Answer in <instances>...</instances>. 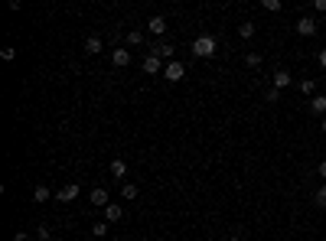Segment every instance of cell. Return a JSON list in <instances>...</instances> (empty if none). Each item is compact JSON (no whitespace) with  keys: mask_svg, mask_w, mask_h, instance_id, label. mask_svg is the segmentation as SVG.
Here are the masks:
<instances>
[{"mask_svg":"<svg viewBox=\"0 0 326 241\" xmlns=\"http://www.w3.org/2000/svg\"><path fill=\"white\" fill-rule=\"evenodd\" d=\"M88 199H92V205H98V209H108V205H111L108 202V189H101V186H95Z\"/></svg>","mask_w":326,"mask_h":241,"instance_id":"cell-7","label":"cell"},{"mask_svg":"<svg viewBox=\"0 0 326 241\" xmlns=\"http://www.w3.org/2000/svg\"><path fill=\"white\" fill-rule=\"evenodd\" d=\"M101 49H104L101 36H88V39H85V52H88V56H98Z\"/></svg>","mask_w":326,"mask_h":241,"instance_id":"cell-12","label":"cell"},{"mask_svg":"<svg viewBox=\"0 0 326 241\" xmlns=\"http://www.w3.org/2000/svg\"><path fill=\"white\" fill-rule=\"evenodd\" d=\"M297 33H300V36H313V33H316L313 16H300V20H297Z\"/></svg>","mask_w":326,"mask_h":241,"instance_id":"cell-8","label":"cell"},{"mask_svg":"<svg viewBox=\"0 0 326 241\" xmlns=\"http://www.w3.org/2000/svg\"><path fill=\"white\" fill-rule=\"evenodd\" d=\"M310 111L326 118V95H313V98H310Z\"/></svg>","mask_w":326,"mask_h":241,"instance_id":"cell-14","label":"cell"},{"mask_svg":"<svg viewBox=\"0 0 326 241\" xmlns=\"http://www.w3.org/2000/svg\"><path fill=\"white\" fill-rule=\"evenodd\" d=\"M111 65H118V69H124V65H131V52H127L124 46L111 49Z\"/></svg>","mask_w":326,"mask_h":241,"instance_id":"cell-6","label":"cell"},{"mask_svg":"<svg viewBox=\"0 0 326 241\" xmlns=\"http://www.w3.org/2000/svg\"><path fill=\"white\" fill-rule=\"evenodd\" d=\"M144 42V30H131L127 33V46H140Z\"/></svg>","mask_w":326,"mask_h":241,"instance_id":"cell-17","label":"cell"},{"mask_svg":"<svg viewBox=\"0 0 326 241\" xmlns=\"http://www.w3.org/2000/svg\"><path fill=\"white\" fill-rule=\"evenodd\" d=\"M49 195H52V192H49V186H42V183L36 186V189H33V199H36V202H46Z\"/></svg>","mask_w":326,"mask_h":241,"instance_id":"cell-16","label":"cell"},{"mask_svg":"<svg viewBox=\"0 0 326 241\" xmlns=\"http://www.w3.org/2000/svg\"><path fill=\"white\" fill-rule=\"evenodd\" d=\"M150 56H157V59H163V62H173V56H176V49L170 46V42H157V46H150Z\"/></svg>","mask_w":326,"mask_h":241,"instance_id":"cell-4","label":"cell"},{"mask_svg":"<svg viewBox=\"0 0 326 241\" xmlns=\"http://www.w3.org/2000/svg\"><path fill=\"white\" fill-rule=\"evenodd\" d=\"M313 10H320V13H326V0H313Z\"/></svg>","mask_w":326,"mask_h":241,"instance_id":"cell-27","label":"cell"},{"mask_svg":"<svg viewBox=\"0 0 326 241\" xmlns=\"http://www.w3.org/2000/svg\"><path fill=\"white\" fill-rule=\"evenodd\" d=\"M92 235H108V222H95V225H92Z\"/></svg>","mask_w":326,"mask_h":241,"instance_id":"cell-24","label":"cell"},{"mask_svg":"<svg viewBox=\"0 0 326 241\" xmlns=\"http://www.w3.org/2000/svg\"><path fill=\"white\" fill-rule=\"evenodd\" d=\"M13 241H30V235H26V231H16V235H13Z\"/></svg>","mask_w":326,"mask_h":241,"instance_id":"cell-29","label":"cell"},{"mask_svg":"<svg viewBox=\"0 0 326 241\" xmlns=\"http://www.w3.org/2000/svg\"><path fill=\"white\" fill-rule=\"evenodd\" d=\"M69 241H75V238H69Z\"/></svg>","mask_w":326,"mask_h":241,"instance_id":"cell-33","label":"cell"},{"mask_svg":"<svg viewBox=\"0 0 326 241\" xmlns=\"http://www.w3.org/2000/svg\"><path fill=\"white\" fill-rule=\"evenodd\" d=\"M36 238H39V241H52V231H49L46 225H39V228H36Z\"/></svg>","mask_w":326,"mask_h":241,"instance_id":"cell-25","label":"cell"},{"mask_svg":"<svg viewBox=\"0 0 326 241\" xmlns=\"http://www.w3.org/2000/svg\"><path fill=\"white\" fill-rule=\"evenodd\" d=\"M264 101H268V104H277V101H280V92H277V88H268V92H264Z\"/></svg>","mask_w":326,"mask_h":241,"instance_id":"cell-22","label":"cell"},{"mask_svg":"<svg viewBox=\"0 0 326 241\" xmlns=\"http://www.w3.org/2000/svg\"><path fill=\"white\" fill-rule=\"evenodd\" d=\"M238 36H242V39H251V36H254V23H242V26H238Z\"/></svg>","mask_w":326,"mask_h":241,"instance_id":"cell-21","label":"cell"},{"mask_svg":"<svg viewBox=\"0 0 326 241\" xmlns=\"http://www.w3.org/2000/svg\"><path fill=\"white\" fill-rule=\"evenodd\" d=\"M316 173H320V176H323V180H326V160H323V163H320V166H316Z\"/></svg>","mask_w":326,"mask_h":241,"instance_id":"cell-30","label":"cell"},{"mask_svg":"<svg viewBox=\"0 0 326 241\" xmlns=\"http://www.w3.org/2000/svg\"><path fill=\"white\" fill-rule=\"evenodd\" d=\"M163 69H166V62H163V59L150 56V52H147V56H144V72H147V75H160Z\"/></svg>","mask_w":326,"mask_h":241,"instance_id":"cell-3","label":"cell"},{"mask_svg":"<svg viewBox=\"0 0 326 241\" xmlns=\"http://www.w3.org/2000/svg\"><path fill=\"white\" fill-rule=\"evenodd\" d=\"M0 59H4V62H13V59H16V49H13V46H4V49H0Z\"/></svg>","mask_w":326,"mask_h":241,"instance_id":"cell-23","label":"cell"},{"mask_svg":"<svg viewBox=\"0 0 326 241\" xmlns=\"http://www.w3.org/2000/svg\"><path fill=\"white\" fill-rule=\"evenodd\" d=\"M297 88H300L303 98H313V95H316V82H313V78H300V82H297Z\"/></svg>","mask_w":326,"mask_h":241,"instance_id":"cell-13","label":"cell"},{"mask_svg":"<svg viewBox=\"0 0 326 241\" xmlns=\"http://www.w3.org/2000/svg\"><path fill=\"white\" fill-rule=\"evenodd\" d=\"M245 65H248V69H261V56H258V52H248V56H245Z\"/></svg>","mask_w":326,"mask_h":241,"instance_id":"cell-20","label":"cell"},{"mask_svg":"<svg viewBox=\"0 0 326 241\" xmlns=\"http://www.w3.org/2000/svg\"><path fill=\"white\" fill-rule=\"evenodd\" d=\"M192 52H196L199 59H209V56H215V39L209 36V33H202V36L192 42Z\"/></svg>","mask_w":326,"mask_h":241,"instance_id":"cell-1","label":"cell"},{"mask_svg":"<svg viewBox=\"0 0 326 241\" xmlns=\"http://www.w3.org/2000/svg\"><path fill=\"white\" fill-rule=\"evenodd\" d=\"M264 10H268V13H277V10H280V0H264Z\"/></svg>","mask_w":326,"mask_h":241,"instance_id":"cell-26","label":"cell"},{"mask_svg":"<svg viewBox=\"0 0 326 241\" xmlns=\"http://www.w3.org/2000/svg\"><path fill=\"white\" fill-rule=\"evenodd\" d=\"M163 75H166V82H183V75H186V65H183L180 59H173V62H166Z\"/></svg>","mask_w":326,"mask_h":241,"instance_id":"cell-2","label":"cell"},{"mask_svg":"<svg viewBox=\"0 0 326 241\" xmlns=\"http://www.w3.org/2000/svg\"><path fill=\"white\" fill-rule=\"evenodd\" d=\"M313 202H316V205H320V209H326V183H323V186H320V189H316V192H313Z\"/></svg>","mask_w":326,"mask_h":241,"instance_id":"cell-19","label":"cell"},{"mask_svg":"<svg viewBox=\"0 0 326 241\" xmlns=\"http://www.w3.org/2000/svg\"><path fill=\"white\" fill-rule=\"evenodd\" d=\"M225 241H242V238H235V235H232V238H225Z\"/></svg>","mask_w":326,"mask_h":241,"instance_id":"cell-32","label":"cell"},{"mask_svg":"<svg viewBox=\"0 0 326 241\" xmlns=\"http://www.w3.org/2000/svg\"><path fill=\"white\" fill-rule=\"evenodd\" d=\"M121 195H124V199H137V186L134 183H121Z\"/></svg>","mask_w":326,"mask_h":241,"instance_id":"cell-18","label":"cell"},{"mask_svg":"<svg viewBox=\"0 0 326 241\" xmlns=\"http://www.w3.org/2000/svg\"><path fill=\"white\" fill-rule=\"evenodd\" d=\"M147 30H150L154 36H163V33H166V20H163V16H150V23H147Z\"/></svg>","mask_w":326,"mask_h":241,"instance_id":"cell-11","label":"cell"},{"mask_svg":"<svg viewBox=\"0 0 326 241\" xmlns=\"http://www.w3.org/2000/svg\"><path fill=\"white\" fill-rule=\"evenodd\" d=\"M287 85H294V78H290V72H287V69H277V72H274V88H277V92H284Z\"/></svg>","mask_w":326,"mask_h":241,"instance_id":"cell-10","label":"cell"},{"mask_svg":"<svg viewBox=\"0 0 326 241\" xmlns=\"http://www.w3.org/2000/svg\"><path fill=\"white\" fill-rule=\"evenodd\" d=\"M320 127H323V134H326V118H323V124H320Z\"/></svg>","mask_w":326,"mask_h":241,"instance_id":"cell-31","label":"cell"},{"mask_svg":"<svg viewBox=\"0 0 326 241\" xmlns=\"http://www.w3.org/2000/svg\"><path fill=\"white\" fill-rule=\"evenodd\" d=\"M78 192H82V189H78V183H66L62 189L56 192V199H59V202H75V199H78Z\"/></svg>","mask_w":326,"mask_h":241,"instance_id":"cell-5","label":"cell"},{"mask_svg":"<svg viewBox=\"0 0 326 241\" xmlns=\"http://www.w3.org/2000/svg\"><path fill=\"white\" fill-rule=\"evenodd\" d=\"M111 176H114V180H124V176H127V160L114 157L111 160Z\"/></svg>","mask_w":326,"mask_h":241,"instance_id":"cell-9","label":"cell"},{"mask_svg":"<svg viewBox=\"0 0 326 241\" xmlns=\"http://www.w3.org/2000/svg\"><path fill=\"white\" fill-rule=\"evenodd\" d=\"M124 218V209H121V205H108V209H104V222H121Z\"/></svg>","mask_w":326,"mask_h":241,"instance_id":"cell-15","label":"cell"},{"mask_svg":"<svg viewBox=\"0 0 326 241\" xmlns=\"http://www.w3.org/2000/svg\"><path fill=\"white\" fill-rule=\"evenodd\" d=\"M316 62H320V65L326 69V49H320V52H316Z\"/></svg>","mask_w":326,"mask_h":241,"instance_id":"cell-28","label":"cell"}]
</instances>
